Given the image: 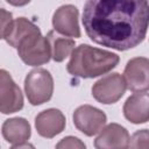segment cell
Wrapping results in <instances>:
<instances>
[{
  "mask_svg": "<svg viewBox=\"0 0 149 149\" xmlns=\"http://www.w3.org/2000/svg\"><path fill=\"white\" fill-rule=\"evenodd\" d=\"M24 93L33 106L49 101L54 93V78L51 73L42 68L29 71L24 78Z\"/></svg>",
  "mask_w": 149,
  "mask_h": 149,
  "instance_id": "4",
  "label": "cell"
},
{
  "mask_svg": "<svg viewBox=\"0 0 149 149\" xmlns=\"http://www.w3.org/2000/svg\"><path fill=\"white\" fill-rule=\"evenodd\" d=\"M9 149H36V148L29 142H23V143H20V144H14Z\"/></svg>",
  "mask_w": 149,
  "mask_h": 149,
  "instance_id": "18",
  "label": "cell"
},
{
  "mask_svg": "<svg viewBox=\"0 0 149 149\" xmlns=\"http://www.w3.org/2000/svg\"><path fill=\"white\" fill-rule=\"evenodd\" d=\"M73 125L76 128L86 136L98 134L106 125V114L91 105H81L77 107L72 114Z\"/></svg>",
  "mask_w": 149,
  "mask_h": 149,
  "instance_id": "6",
  "label": "cell"
},
{
  "mask_svg": "<svg viewBox=\"0 0 149 149\" xmlns=\"http://www.w3.org/2000/svg\"><path fill=\"white\" fill-rule=\"evenodd\" d=\"M128 149H149V130L147 128L136 130L129 139Z\"/></svg>",
  "mask_w": 149,
  "mask_h": 149,
  "instance_id": "15",
  "label": "cell"
},
{
  "mask_svg": "<svg viewBox=\"0 0 149 149\" xmlns=\"http://www.w3.org/2000/svg\"><path fill=\"white\" fill-rule=\"evenodd\" d=\"M3 139L12 144H20L27 142L31 135L30 123L24 118H10L5 120L1 127Z\"/></svg>",
  "mask_w": 149,
  "mask_h": 149,
  "instance_id": "13",
  "label": "cell"
},
{
  "mask_svg": "<svg viewBox=\"0 0 149 149\" xmlns=\"http://www.w3.org/2000/svg\"><path fill=\"white\" fill-rule=\"evenodd\" d=\"M127 90L123 77L119 72L105 74L92 86L93 98L104 105H111L119 101Z\"/></svg>",
  "mask_w": 149,
  "mask_h": 149,
  "instance_id": "5",
  "label": "cell"
},
{
  "mask_svg": "<svg viewBox=\"0 0 149 149\" xmlns=\"http://www.w3.org/2000/svg\"><path fill=\"white\" fill-rule=\"evenodd\" d=\"M6 42L17 50L22 62L30 66H38L48 63L51 58L50 45L40 28L27 17H17L13 21Z\"/></svg>",
  "mask_w": 149,
  "mask_h": 149,
  "instance_id": "2",
  "label": "cell"
},
{
  "mask_svg": "<svg viewBox=\"0 0 149 149\" xmlns=\"http://www.w3.org/2000/svg\"><path fill=\"white\" fill-rule=\"evenodd\" d=\"M123 80L127 88L134 93L146 92L149 87V61L147 57L129 59L123 70Z\"/></svg>",
  "mask_w": 149,
  "mask_h": 149,
  "instance_id": "8",
  "label": "cell"
},
{
  "mask_svg": "<svg viewBox=\"0 0 149 149\" xmlns=\"http://www.w3.org/2000/svg\"><path fill=\"white\" fill-rule=\"evenodd\" d=\"M23 108V94L10 73L0 69V112L12 114Z\"/></svg>",
  "mask_w": 149,
  "mask_h": 149,
  "instance_id": "7",
  "label": "cell"
},
{
  "mask_svg": "<svg viewBox=\"0 0 149 149\" xmlns=\"http://www.w3.org/2000/svg\"><path fill=\"white\" fill-rule=\"evenodd\" d=\"M66 125L65 115L57 108H48L40 112L35 118V128L38 135L52 139L61 134Z\"/></svg>",
  "mask_w": 149,
  "mask_h": 149,
  "instance_id": "11",
  "label": "cell"
},
{
  "mask_svg": "<svg viewBox=\"0 0 149 149\" xmlns=\"http://www.w3.org/2000/svg\"><path fill=\"white\" fill-rule=\"evenodd\" d=\"M55 149H86V144L79 137L65 136L56 144Z\"/></svg>",
  "mask_w": 149,
  "mask_h": 149,
  "instance_id": "16",
  "label": "cell"
},
{
  "mask_svg": "<svg viewBox=\"0 0 149 149\" xmlns=\"http://www.w3.org/2000/svg\"><path fill=\"white\" fill-rule=\"evenodd\" d=\"M13 21V14L5 8H0V40L6 37Z\"/></svg>",
  "mask_w": 149,
  "mask_h": 149,
  "instance_id": "17",
  "label": "cell"
},
{
  "mask_svg": "<svg viewBox=\"0 0 149 149\" xmlns=\"http://www.w3.org/2000/svg\"><path fill=\"white\" fill-rule=\"evenodd\" d=\"M79 10L76 6L68 3L62 5L56 9L52 15V27L54 30L69 38H79L80 27H79Z\"/></svg>",
  "mask_w": 149,
  "mask_h": 149,
  "instance_id": "9",
  "label": "cell"
},
{
  "mask_svg": "<svg viewBox=\"0 0 149 149\" xmlns=\"http://www.w3.org/2000/svg\"><path fill=\"white\" fill-rule=\"evenodd\" d=\"M148 20L149 3L146 0H88L81 22L91 41L125 51L144 41Z\"/></svg>",
  "mask_w": 149,
  "mask_h": 149,
  "instance_id": "1",
  "label": "cell"
},
{
  "mask_svg": "<svg viewBox=\"0 0 149 149\" xmlns=\"http://www.w3.org/2000/svg\"><path fill=\"white\" fill-rule=\"evenodd\" d=\"M125 118L134 123H146L149 120V97L148 91L134 93L127 98L123 105Z\"/></svg>",
  "mask_w": 149,
  "mask_h": 149,
  "instance_id": "12",
  "label": "cell"
},
{
  "mask_svg": "<svg viewBox=\"0 0 149 149\" xmlns=\"http://www.w3.org/2000/svg\"><path fill=\"white\" fill-rule=\"evenodd\" d=\"M128 130L115 122L104 127L94 140L95 149H128L129 147Z\"/></svg>",
  "mask_w": 149,
  "mask_h": 149,
  "instance_id": "10",
  "label": "cell"
},
{
  "mask_svg": "<svg viewBox=\"0 0 149 149\" xmlns=\"http://www.w3.org/2000/svg\"><path fill=\"white\" fill-rule=\"evenodd\" d=\"M45 37L50 45L51 58L57 63L63 62L68 56L71 55V52L74 49V40L62 36L57 34L55 30L48 31Z\"/></svg>",
  "mask_w": 149,
  "mask_h": 149,
  "instance_id": "14",
  "label": "cell"
},
{
  "mask_svg": "<svg viewBox=\"0 0 149 149\" xmlns=\"http://www.w3.org/2000/svg\"><path fill=\"white\" fill-rule=\"evenodd\" d=\"M119 56L112 51L81 43L73 49L66 70L79 78H95L108 73L119 64Z\"/></svg>",
  "mask_w": 149,
  "mask_h": 149,
  "instance_id": "3",
  "label": "cell"
}]
</instances>
